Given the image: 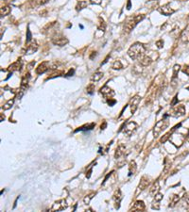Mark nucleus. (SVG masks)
Segmentation results:
<instances>
[{"mask_svg":"<svg viewBox=\"0 0 189 212\" xmlns=\"http://www.w3.org/2000/svg\"><path fill=\"white\" fill-rule=\"evenodd\" d=\"M146 54V46L141 43H135L128 50V55L131 60H140Z\"/></svg>","mask_w":189,"mask_h":212,"instance_id":"f257e3e1","label":"nucleus"},{"mask_svg":"<svg viewBox=\"0 0 189 212\" xmlns=\"http://www.w3.org/2000/svg\"><path fill=\"white\" fill-rule=\"evenodd\" d=\"M145 15L144 14H138V15H134L129 17L126 22L124 23V27H123V30L125 33H130L132 29H134L138 23H140L142 20H144Z\"/></svg>","mask_w":189,"mask_h":212,"instance_id":"f03ea898","label":"nucleus"},{"mask_svg":"<svg viewBox=\"0 0 189 212\" xmlns=\"http://www.w3.org/2000/svg\"><path fill=\"white\" fill-rule=\"evenodd\" d=\"M168 125H169V121L167 119H165V117H164L163 120L159 121L155 125V126L153 128V137L158 138L160 136V134L168 127Z\"/></svg>","mask_w":189,"mask_h":212,"instance_id":"7ed1b4c3","label":"nucleus"},{"mask_svg":"<svg viewBox=\"0 0 189 212\" xmlns=\"http://www.w3.org/2000/svg\"><path fill=\"white\" fill-rule=\"evenodd\" d=\"M185 114V108L183 105H176L173 107V108L171 109V111L169 112V116H172L175 118L178 117H182Z\"/></svg>","mask_w":189,"mask_h":212,"instance_id":"20e7f679","label":"nucleus"},{"mask_svg":"<svg viewBox=\"0 0 189 212\" xmlns=\"http://www.w3.org/2000/svg\"><path fill=\"white\" fill-rule=\"evenodd\" d=\"M138 128V125L135 122H129L128 124H126L124 129H123V133L125 135H127L128 137H130L132 134H134L136 129Z\"/></svg>","mask_w":189,"mask_h":212,"instance_id":"39448f33","label":"nucleus"},{"mask_svg":"<svg viewBox=\"0 0 189 212\" xmlns=\"http://www.w3.org/2000/svg\"><path fill=\"white\" fill-rule=\"evenodd\" d=\"M148 185H149V178H148L147 176H142V178H141V180H140V183H139V185H138V187H137V189H136V192H135V195L141 193V192H142L143 190H145V189L147 188Z\"/></svg>","mask_w":189,"mask_h":212,"instance_id":"423d86ee","label":"nucleus"},{"mask_svg":"<svg viewBox=\"0 0 189 212\" xmlns=\"http://www.w3.org/2000/svg\"><path fill=\"white\" fill-rule=\"evenodd\" d=\"M158 57H151L150 55H144L141 59L139 60V62H140V65L141 66H144V67H147V66H149L151 63H152Z\"/></svg>","mask_w":189,"mask_h":212,"instance_id":"0eeeda50","label":"nucleus"},{"mask_svg":"<svg viewBox=\"0 0 189 212\" xmlns=\"http://www.w3.org/2000/svg\"><path fill=\"white\" fill-rule=\"evenodd\" d=\"M68 39L66 37L63 35H57L56 37L52 38V43L55 45H59V46H64L68 44Z\"/></svg>","mask_w":189,"mask_h":212,"instance_id":"6e6552de","label":"nucleus"},{"mask_svg":"<svg viewBox=\"0 0 189 212\" xmlns=\"http://www.w3.org/2000/svg\"><path fill=\"white\" fill-rule=\"evenodd\" d=\"M27 45H28V46H26V49L23 50L24 54H27V55H30V54L35 53L38 50V48H39V45H38V44L35 40L31 41L30 43H29Z\"/></svg>","mask_w":189,"mask_h":212,"instance_id":"1a4fd4ad","label":"nucleus"},{"mask_svg":"<svg viewBox=\"0 0 189 212\" xmlns=\"http://www.w3.org/2000/svg\"><path fill=\"white\" fill-rule=\"evenodd\" d=\"M67 206H68V205H67L66 200L62 199V200H59L54 203L51 210L52 211H62V210H64Z\"/></svg>","mask_w":189,"mask_h":212,"instance_id":"9d476101","label":"nucleus"},{"mask_svg":"<svg viewBox=\"0 0 189 212\" xmlns=\"http://www.w3.org/2000/svg\"><path fill=\"white\" fill-rule=\"evenodd\" d=\"M140 101H141V97H140L139 95H135V96H134V97L131 98V100L130 102V112H131V114H134L136 111Z\"/></svg>","mask_w":189,"mask_h":212,"instance_id":"9b49d317","label":"nucleus"},{"mask_svg":"<svg viewBox=\"0 0 189 212\" xmlns=\"http://www.w3.org/2000/svg\"><path fill=\"white\" fill-rule=\"evenodd\" d=\"M50 69V63L49 61H43L42 63H40L38 65V67L36 68L35 72L37 74H43L46 72H47Z\"/></svg>","mask_w":189,"mask_h":212,"instance_id":"f8f14e48","label":"nucleus"},{"mask_svg":"<svg viewBox=\"0 0 189 212\" xmlns=\"http://www.w3.org/2000/svg\"><path fill=\"white\" fill-rule=\"evenodd\" d=\"M99 93L100 94H102L104 97H106V98H112L113 95L116 94V92H115V91L113 90H112L110 87H108V86H103L102 88H100V90H99Z\"/></svg>","mask_w":189,"mask_h":212,"instance_id":"ddd939ff","label":"nucleus"},{"mask_svg":"<svg viewBox=\"0 0 189 212\" xmlns=\"http://www.w3.org/2000/svg\"><path fill=\"white\" fill-rule=\"evenodd\" d=\"M112 199L113 201H115V207L116 209H118L120 207V203L123 199V196H122V192L119 189H117L115 192V194H113L112 196Z\"/></svg>","mask_w":189,"mask_h":212,"instance_id":"4468645a","label":"nucleus"},{"mask_svg":"<svg viewBox=\"0 0 189 212\" xmlns=\"http://www.w3.org/2000/svg\"><path fill=\"white\" fill-rule=\"evenodd\" d=\"M23 67V62H22V60L21 59H18L17 61L13 62L12 64H11L8 68V71L10 73H13V72H17V71H21Z\"/></svg>","mask_w":189,"mask_h":212,"instance_id":"2eb2a0df","label":"nucleus"},{"mask_svg":"<svg viewBox=\"0 0 189 212\" xmlns=\"http://www.w3.org/2000/svg\"><path fill=\"white\" fill-rule=\"evenodd\" d=\"M158 11L160 13H162L163 15H165V16H169V15H171L175 12V11L170 7V5H165V6L159 8Z\"/></svg>","mask_w":189,"mask_h":212,"instance_id":"dca6fc26","label":"nucleus"},{"mask_svg":"<svg viewBox=\"0 0 189 212\" xmlns=\"http://www.w3.org/2000/svg\"><path fill=\"white\" fill-rule=\"evenodd\" d=\"M125 152H126V147H125V145L122 144V143L118 144V146L116 147V152H115V158L117 159L123 157V156L125 155Z\"/></svg>","mask_w":189,"mask_h":212,"instance_id":"f3484780","label":"nucleus"},{"mask_svg":"<svg viewBox=\"0 0 189 212\" xmlns=\"http://www.w3.org/2000/svg\"><path fill=\"white\" fill-rule=\"evenodd\" d=\"M145 208H146L145 203L143 201L138 200L134 203V206L130 208V211H143V210H145Z\"/></svg>","mask_w":189,"mask_h":212,"instance_id":"a211bd4d","label":"nucleus"},{"mask_svg":"<svg viewBox=\"0 0 189 212\" xmlns=\"http://www.w3.org/2000/svg\"><path fill=\"white\" fill-rule=\"evenodd\" d=\"M181 40L184 44H188L189 43V24L182 30V32L181 34Z\"/></svg>","mask_w":189,"mask_h":212,"instance_id":"6ab92c4d","label":"nucleus"},{"mask_svg":"<svg viewBox=\"0 0 189 212\" xmlns=\"http://www.w3.org/2000/svg\"><path fill=\"white\" fill-rule=\"evenodd\" d=\"M159 189H160V184H159L158 181H156L152 186H151V188L149 189V194L151 196H155L159 192Z\"/></svg>","mask_w":189,"mask_h":212,"instance_id":"aec40b11","label":"nucleus"},{"mask_svg":"<svg viewBox=\"0 0 189 212\" xmlns=\"http://www.w3.org/2000/svg\"><path fill=\"white\" fill-rule=\"evenodd\" d=\"M137 170V165L135 163L134 160H131L130 162V165H129V176H131L132 175H134V172H136Z\"/></svg>","mask_w":189,"mask_h":212,"instance_id":"412c9836","label":"nucleus"},{"mask_svg":"<svg viewBox=\"0 0 189 212\" xmlns=\"http://www.w3.org/2000/svg\"><path fill=\"white\" fill-rule=\"evenodd\" d=\"M180 199H181V197H180L179 194H173V195L171 196V198H170L169 207H174V206L178 204V202L180 201Z\"/></svg>","mask_w":189,"mask_h":212,"instance_id":"4be33fe9","label":"nucleus"},{"mask_svg":"<svg viewBox=\"0 0 189 212\" xmlns=\"http://www.w3.org/2000/svg\"><path fill=\"white\" fill-rule=\"evenodd\" d=\"M94 126H96V124H94V123H92V124L85 125H83V126L79 127L78 129H76V130H75V132H78V131H89V130H92Z\"/></svg>","mask_w":189,"mask_h":212,"instance_id":"5701e85b","label":"nucleus"},{"mask_svg":"<svg viewBox=\"0 0 189 212\" xmlns=\"http://www.w3.org/2000/svg\"><path fill=\"white\" fill-rule=\"evenodd\" d=\"M103 75L104 74L102 72H97V73H94L92 76H91V81L93 82H98L102 78H103Z\"/></svg>","mask_w":189,"mask_h":212,"instance_id":"b1692460","label":"nucleus"},{"mask_svg":"<svg viewBox=\"0 0 189 212\" xmlns=\"http://www.w3.org/2000/svg\"><path fill=\"white\" fill-rule=\"evenodd\" d=\"M87 6H88L87 1H85V0H81V1L78 2L77 6H76V10H77L78 11H81V10L87 8Z\"/></svg>","mask_w":189,"mask_h":212,"instance_id":"393cba45","label":"nucleus"},{"mask_svg":"<svg viewBox=\"0 0 189 212\" xmlns=\"http://www.w3.org/2000/svg\"><path fill=\"white\" fill-rule=\"evenodd\" d=\"M10 12H11V8L9 6H2L1 9H0L1 16H7L8 14H10Z\"/></svg>","mask_w":189,"mask_h":212,"instance_id":"a878e982","label":"nucleus"},{"mask_svg":"<svg viewBox=\"0 0 189 212\" xmlns=\"http://www.w3.org/2000/svg\"><path fill=\"white\" fill-rule=\"evenodd\" d=\"M13 104H14V99H10V100H9L7 103H5V104L3 105V107H2V109H4V110H8V109H11V108H12Z\"/></svg>","mask_w":189,"mask_h":212,"instance_id":"bb28decb","label":"nucleus"},{"mask_svg":"<svg viewBox=\"0 0 189 212\" xmlns=\"http://www.w3.org/2000/svg\"><path fill=\"white\" fill-rule=\"evenodd\" d=\"M180 69H181V65L179 64H176L174 67H173V74H172V80L175 79L177 76H178V74L180 72Z\"/></svg>","mask_w":189,"mask_h":212,"instance_id":"cd10ccee","label":"nucleus"},{"mask_svg":"<svg viewBox=\"0 0 189 212\" xmlns=\"http://www.w3.org/2000/svg\"><path fill=\"white\" fill-rule=\"evenodd\" d=\"M99 28H99V30L104 32L105 31V28H106V24H105L104 20H103L101 17H99Z\"/></svg>","mask_w":189,"mask_h":212,"instance_id":"c85d7f7f","label":"nucleus"},{"mask_svg":"<svg viewBox=\"0 0 189 212\" xmlns=\"http://www.w3.org/2000/svg\"><path fill=\"white\" fill-rule=\"evenodd\" d=\"M122 68H123V64L120 61H115V63L112 64L113 70H121Z\"/></svg>","mask_w":189,"mask_h":212,"instance_id":"c756f323","label":"nucleus"},{"mask_svg":"<svg viewBox=\"0 0 189 212\" xmlns=\"http://www.w3.org/2000/svg\"><path fill=\"white\" fill-rule=\"evenodd\" d=\"M31 41H32V34H31L29 28H28V29H27V40H26V43L29 44V43H30Z\"/></svg>","mask_w":189,"mask_h":212,"instance_id":"7c9ffc66","label":"nucleus"},{"mask_svg":"<svg viewBox=\"0 0 189 212\" xmlns=\"http://www.w3.org/2000/svg\"><path fill=\"white\" fill-rule=\"evenodd\" d=\"M94 194H96V193H94V192H93V193H91V194H89V195H87L84 199H83V202H84V204L85 205H89V203H90V201H91V199L94 197Z\"/></svg>","mask_w":189,"mask_h":212,"instance_id":"2f4dec72","label":"nucleus"},{"mask_svg":"<svg viewBox=\"0 0 189 212\" xmlns=\"http://www.w3.org/2000/svg\"><path fill=\"white\" fill-rule=\"evenodd\" d=\"M94 85L93 83H91L89 86H87V88H86V91H87V93H89V94H93V93H94Z\"/></svg>","mask_w":189,"mask_h":212,"instance_id":"473e14b6","label":"nucleus"},{"mask_svg":"<svg viewBox=\"0 0 189 212\" xmlns=\"http://www.w3.org/2000/svg\"><path fill=\"white\" fill-rule=\"evenodd\" d=\"M163 197H164V195L162 194V193H158L154 196V201H157V202H161L162 200H163Z\"/></svg>","mask_w":189,"mask_h":212,"instance_id":"72a5a7b5","label":"nucleus"},{"mask_svg":"<svg viewBox=\"0 0 189 212\" xmlns=\"http://www.w3.org/2000/svg\"><path fill=\"white\" fill-rule=\"evenodd\" d=\"M182 71V73H183V74H185L189 75V64H187V65H184Z\"/></svg>","mask_w":189,"mask_h":212,"instance_id":"f704fd0d","label":"nucleus"},{"mask_svg":"<svg viewBox=\"0 0 189 212\" xmlns=\"http://www.w3.org/2000/svg\"><path fill=\"white\" fill-rule=\"evenodd\" d=\"M159 203H160V202H157V201H153V203H152V208H153V209H156V210H158V209L160 208V205H159Z\"/></svg>","mask_w":189,"mask_h":212,"instance_id":"c9c22d12","label":"nucleus"},{"mask_svg":"<svg viewBox=\"0 0 189 212\" xmlns=\"http://www.w3.org/2000/svg\"><path fill=\"white\" fill-rule=\"evenodd\" d=\"M107 103H108V105H109V106L112 107L113 105H115V104L116 103V101L115 99H112V98H109V99L107 100Z\"/></svg>","mask_w":189,"mask_h":212,"instance_id":"e433bc0d","label":"nucleus"},{"mask_svg":"<svg viewBox=\"0 0 189 212\" xmlns=\"http://www.w3.org/2000/svg\"><path fill=\"white\" fill-rule=\"evenodd\" d=\"M102 2V0H90V3L94 5H100Z\"/></svg>","mask_w":189,"mask_h":212,"instance_id":"4c0bfd02","label":"nucleus"},{"mask_svg":"<svg viewBox=\"0 0 189 212\" xmlns=\"http://www.w3.org/2000/svg\"><path fill=\"white\" fill-rule=\"evenodd\" d=\"M156 45H157L158 48H163V46H164V41L163 40H160V41L156 42Z\"/></svg>","mask_w":189,"mask_h":212,"instance_id":"58836bf2","label":"nucleus"},{"mask_svg":"<svg viewBox=\"0 0 189 212\" xmlns=\"http://www.w3.org/2000/svg\"><path fill=\"white\" fill-rule=\"evenodd\" d=\"M183 200H184V203H185L187 206H189V193H187V194L184 195Z\"/></svg>","mask_w":189,"mask_h":212,"instance_id":"ea45409f","label":"nucleus"},{"mask_svg":"<svg viewBox=\"0 0 189 212\" xmlns=\"http://www.w3.org/2000/svg\"><path fill=\"white\" fill-rule=\"evenodd\" d=\"M177 97H178V95H176L175 97H174L173 101L171 102V107H174L176 104H178V98H177Z\"/></svg>","mask_w":189,"mask_h":212,"instance_id":"a19ab883","label":"nucleus"},{"mask_svg":"<svg viewBox=\"0 0 189 212\" xmlns=\"http://www.w3.org/2000/svg\"><path fill=\"white\" fill-rule=\"evenodd\" d=\"M49 1V0H37V3L39 5H44L46 3H47Z\"/></svg>","mask_w":189,"mask_h":212,"instance_id":"79ce46f5","label":"nucleus"},{"mask_svg":"<svg viewBox=\"0 0 189 212\" xmlns=\"http://www.w3.org/2000/svg\"><path fill=\"white\" fill-rule=\"evenodd\" d=\"M73 74H74V69H70V70H69V72L65 74V76H71Z\"/></svg>","mask_w":189,"mask_h":212,"instance_id":"37998d69","label":"nucleus"},{"mask_svg":"<svg viewBox=\"0 0 189 212\" xmlns=\"http://www.w3.org/2000/svg\"><path fill=\"white\" fill-rule=\"evenodd\" d=\"M106 127H107V123L104 121V122H103V125L101 124V125H100V129H101V130H104Z\"/></svg>","mask_w":189,"mask_h":212,"instance_id":"c03bdc74","label":"nucleus"},{"mask_svg":"<svg viewBox=\"0 0 189 212\" xmlns=\"http://www.w3.org/2000/svg\"><path fill=\"white\" fill-rule=\"evenodd\" d=\"M34 64H35V61H32V62H30V63H29V66H28V67H29V70H30V69H32V68H31V67H32V66H33V65H34Z\"/></svg>","mask_w":189,"mask_h":212,"instance_id":"a18cd8bd","label":"nucleus"},{"mask_svg":"<svg viewBox=\"0 0 189 212\" xmlns=\"http://www.w3.org/2000/svg\"><path fill=\"white\" fill-rule=\"evenodd\" d=\"M128 10H130V0H129V2H128V8H127Z\"/></svg>","mask_w":189,"mask_h":212,"instance_id":"49530a36","label":"nucleus"},{"mask_svg":"<svg viewBox=\"0 0 189 212\" xmlns=\"http://www.w3.org/2000/svg\"><path fill=\"white\" fill-rule=\"evenodd\" d=\"M4 118H5V116H4ZM1 122H3V114H1Z\"/></svg>","mask_w":189,"mask_h":212,"instance_id":"de8ad7c7","label":"nucleus"},{"mask_svg":"<svg viewBox=\"0 0 189 212\" xmlns=\"http://www.w3.org/2000/svg\"><path fill=\"white\" fill-rule=\"evenodd\" d=\"M187 142H189V133H188V136H187Z\"/></svg>","mask_w":189,"mask_h":212,"instance_id":"09e8293b","label":"nucleus"}]
</instances>
